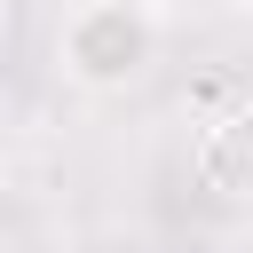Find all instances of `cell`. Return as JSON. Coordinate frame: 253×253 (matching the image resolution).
<instances>
[{
	"label": "cell",
	"instance_id": "obj_1",
	"mask_svg": "<svg viewBox=\"0 0 253 253\" xmlns=\"http://www.w3.org/2000/svg\"><path fill=\"white\" fill-rule=\"evenodd\" d=\"M166 47L158 0H71L55 24V71L87 95H126Z\"/></svg>",
	"mask_w": 253,
	"mask_h": 253
},
{
	"label": "cell",
	"instance_id": "obj_2",
	"mask_svg": "<svg viewBox=\"0 0 253 253\" xmlns=\"http://www.w3.org/2000/svg\"><path fill=\"white\" fill-rule=\"evenodd\" d=\"M190 166H198V182H206V190H221V198L253 206V95H245V103H229L221 119H206V134H198Z\"/></svg>",
	"mask_w": 253,
	"mask_h": 253
},
{
	"label": "cell",
	"instance_id": "obj_3",
	"mask_svg": "<svg viewBox=\"0 0 253 253\" xmlns=\"http://www.w3.org/2000/svg\"><path fill=\"white\" fill-rule=\"evenodd\" d=\"M213 8H221V16H253V0H213Z\"/></svg>",
	"mask_w": 253,
	"mask_h": 253
}]
</instances>
